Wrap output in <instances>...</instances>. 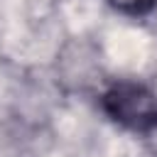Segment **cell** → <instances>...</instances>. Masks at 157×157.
<instances>
[{
    "label": "cell",
    "mask_w": 157,
    "mask_h": 157,
    "mask_svg": "<svg viewBox=\"0 0 157 157\" xmlns=\"http://www.w3.org/2000/svg\"><path fill=\"white\" fill-rule=\"evenodd\" d=\"M108 2L128 15H145L157 7V0H108Z\"/></svg>",
    "instance_id": "2"
},
{
    "label": "cell",
    "mask_w": 157,
    "mask_h": 157,
    "mask_svg": "<svg viewBox=\"0 0 157 157\" xmlns=\"http://www.w3.org/2000/svg\"><path fill=\"white\" fill-rule=\"evenodd\" d=\"M105 113L128 130L150 132L157 128V96L140 83H115L103 96Z\"/></svg>",
    "instance_id": "1"
}]
</instances>
